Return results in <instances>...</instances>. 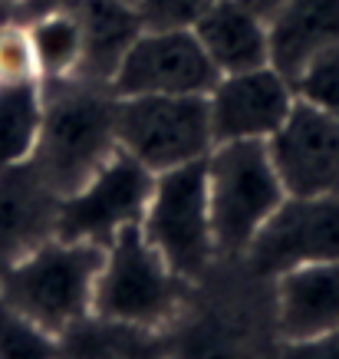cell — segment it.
Segmentation results:
<instances>
[{"mask_svg":"<svg viewBox=\"0 0 339 359\" xmlns=\"http://www.w3.org/2000/svg\"><path fill=\"white\" fill-rule=\"evenodd\" d=\"M198 43L221 76L270 66L267 53V23L257 20L237 0H218L201 20L191 27Z\"/></svg>","mask_w":339,"mask_h":359,"instance_id":"cell-16","label":"cell"},{"mask_svg":"<svg viewBox=\"0 0 339 359\" xmlns=\"http://www.w3.org/2000/svg\"><path fill=\"white\" fill-rule=\"evenodd\" d=\"M155 175L139 158L116 149L86 185L66 195L56 215V241H89L109 248L112 238L125 224L142 221L145 205L152 198Z\"/></svg>","mask_w":339,"mask_h":359,"instance_id":"cell-7","label":"cell"},{"mask_svg":"<svg viewBox=\"0 0 339 359\" xmlns=\"http://www.w3.org/2000/svg\"><path fill=\"white\" fill-rule=\"evenodd\" d=\"M218 0H139L145 30H191Z\"/></svg>","mask_w":339,"mask_h":359,"instance_id":"cell-22","label":"cell"},{"mask_svg":"<svg viewBox=\"0 0 339 359\" xmlns=\"http://www.w3.org/2000/svg\"><path fill=\"white\" fill-rule=\"evenodd\" d=\"M60 201L33 162L0 165V273L56 238Z\"/></svg>","mask_w":339,"mask_h":359,"instance_id":"cell-12","label":"cell"},{"mask_svg":"<svg viewBox=\"0 0 339 359\" xmlns=\"http://www.w3.org/2000/svg\"><path fill=\"white\" fill-rule=\"evenodd\" d=\"M43 126V83L17 79L0 83V165H20L33 158Z\"/></svg>","mask_w":339,"mask_h":359,"instance_id":"cell-18","label":"cell"},{"mask_svg":"<svg viewBox=\"0 0 339 359\" xmlns=\"http://www.w3.org/2000/svg\"><path fill=\"white\" fill-rule=\"evenodd\" d=\"M284 198L267 139L221 142L208 152V208L218 254H244Z\"/></svg>","mask_w":339,"mask_h":359,"instance_id":"cell-3","label":"cell"},{"mask_svg":"<svg viewBox=\"0 0 339 359\" xmlns=\"http://www.w3.org/2000/svg\"><path fill=\"white\" fill-rule=\"evenodd\" d=\"M221 73L191 30H142L109 89L129 96H208Z\"/></svg>","mask_w":339,"mask_h":359,"instance_id":"cell-9","label":"cell"},{"mask_svg":"<svg viewBox=\"0 0 339 359\" xmlns=\"http://www.w3.org/2000/svg\"><path fill=\"white\" fill-rule=\"evenodd\" d=\"M267 152L286 195H339V122L296 99L284 126L267 139Z\"/></svg>","mask_w":339,"mask_h":359,"instance_id":"cell-10","label":"cell"},{"mask_svg":"<svg viewBox=\"0 0 339 359\" xmlns=\"http://www.w3.org/2000/svg\"><path fill=\"white\" fill-rule=\"evenodd\" d=\"M17 79H40V73L27 27L7 23L0 27V83H17Z\"/></svg>","mask_w":339,"mask_h":359,"instance_id":"cell-23","label":"cell"},{"mask_svg":"<svg viewBox=\"0 0 339 359\" xmlns=\"http://www.w3.org/2000/svg\"><path fill=\"white\" fill-rule=\"evenodd\" d=\"M76 17L79 33H83L76 79L109 86L132 43L142 36V13L129 0H83Z\"/></svg>","mask_w":339,"mask_h":359,"instance_id":"cell-15","label":"cell"},{"mask_svg":"<svg viewBox=\"0 0 339 359\" xmlns=\"http://www.w3.org/2000/svg\"><path fill=\"white\" fill-rule=\"evenodd\" d=\"M339 43V0H286L267 23L270 69L293 86L319 53Z\"/></svg>","mask_w":339,"mask_h":359,"instance_id":"cell-13","label":"cell"},{"mask_svg":"<svg viewBox=\"0 0 339 359\" xmlns=\"http://www.w3.org/2000/svg\"><path fill=\"white\" fill-rule=\"evenodd\" d=\"M106 248L89 241H46L0 273V297L46 333H63L92 310Z\"/></svg>","mask_w":339,"mask_h":359,"instance_id":"cell-2","label":"cell"},{"mask_svg":"<svg viewBox=\"0 0 339 359\" xmlns=\"http://www.w3.org/2000/svg\"><path fill=\"white\" fill-rule=\"evenodd\" d=\"M142 234L181 280L208 271L214 248L208 208V155L155 175L152 198L142 215Z\"/></svg>","mask_w":339,"mask_h":359,"instance_id":"cell-4","label":"cell"},{"mask_svg":"<svg viewBox=\"0 0 339 359\" xmlns=\"http://www.w3.org/2000/svg\"><path fill=\"white\" fill-rule=\"evenodd\" d=\"M129 4H135V7H139V0H129Z\"/></svg>","mask_w":339,"mask_h":359,"instance_id":"cell-28","label":"cell"},{"mask_svg":"<svg viewBox=\"0 0 339 359\" xmlns=\"http://www.w3.org/2000/svg\"><path fill=\"white\" fill-rule=\"evenodd\" d=\"M241 7H247V11L257 17V20H263V23H270L277 17V11L284 7L286 0H237Z\"/></svg>","mask_w":339,"mask_h":359,"instance_id":"cell-26","label":"cell"},{"mask_svg":"<svg viewBox=\"0 0 339 359\" xmlns=\"http://www.w3.org/2000/svg\"><path fill=\"white\" fill-rule=\"evenodd\" d=\"M0 4H13V0H0Z\"/></svg>","mask_w":339,"mask_h":359,"instance_id":"cell-27","label":"cell"},{"mask_svg":"<svg viewBox=\"0 0 339 359\" xmlns=\"http://www.w3.org/2000/svg\"><path fill=\"white\" fill-rule=\"evenodd\" d=\"M0 359H60L53 333L13 310L0 297Z\"/></svg>","mask_w":339,"mask_h":359,"instance_id":"cell-20","label":"cell"},{"mask_svg":"<svg viewBox=\"0 0 339 359\" xmlns=\"http://www.w3.org/2000/svg\"><path fill=\"white\" fill-rule=\"evenodd\" d=\"M63 359H162L165 343L155 327H139L112 316H79L60 333Z\"/></svg>","mask_w":339,"mask_h":359,"instance_id":"cell-17","label":"cell"},{"mask_svg":"<svg viewBox=\"0 0 339 359\" xmlns=\"http://www.w3.org/2000/svg\"><path fill=\"white\" fill-rule=\"evenodd\" d=\"M181 277L172 273L165 257L145 241L142 224H125L106 248V261L96 277L92 310L99 316L158 327L175 313L181 300Z\"/></svg>","mask_w":339,"mask_h":359,"instance_id":"cell-6","label":"cell"},{"mask_svg":"<svg viewBox=\"0 0 339 359\" xmlns=\"http://www.w3.org/2000/svg\"><path fill=\"white\" fill-rule=\"evenodd\" d=\"M17 4L27 13V20L50 17V13H76L83 7V0H17Z\"/></svg>","mask_w":339,"mask_h":359,"instance_id":"cell-25","label":"cell"},{"mask_svg":"<svg viewBox=\"0 0 339 359\" xmlns=\"http://www.w3.org/2000/svg\"><path fill=\"white\" fill-rule=\"evenodd\" d=\"M36 60L40 83H56V79H73L83 56V33H79L76 13H50L27 23Z\"/></svg>","mask_w":339,"mask_h":359,"instance_id":"cell-19","label":"cell"},{"mask_svg":"<svg viewBox=\"0 0 339 359\" xmlns=\"http://www.w3.org/2000/svg\"><path fill=\"white\" fill-rule=\"evenodd\" d=\"M277 330L284 343L339 330V257L280 273Z\"/></svg>","mask_w":339,"mask_h":359,"instance_id":"cell-14","label":"cell"},{"mask_svg":"<svg viewBox=\"0 0 339 359\" xmlns=\"http://www.w3.org/2000/svg\"><path fill=\"white\" fill-rule=\"evenodd\" d=\"M247 264L261 277L339 257V195H286L247 244Z\"/></svg>","mask_w":339,"mask_h":359,"instance_id":"cell-8","label":"cell"},{"mask_svg":"<svg viewBox=\"0 0 339 359\" xmlns=\"http://www.w3.org/2000/svg\"><path fill=\"white\" fill-rule=\"evenodd\" d=\"M293 102V86L270 66L221 76L208 93L214 145L241 139H270L290 116Z\"/></svg>","mask_w":339,"mask_h":359,"instance_id":"cell-11","label":"cell"},{"mask_svg":"<svg viewBox=\"0 0 339 359\" xmlns=\"http://www.w3.org/2000/svg\"><path fill=\"white\" fill-rule=\"evenodd\" d=\"M116 106L112 89L86 79L43 83V126L30 162L60 198L79 191L116 155Z\"/></svg>","mask_w":339,"mask_h":359,"instance_id":"cell-1","label":"cell"},{"mask_svg":"<svg viewBox=\"0 0 339 359\" xmlns=\"http://www.w3.org/2000/svg\"><path fill=\"white\" fill-rule=\"evenodd\" d=\"M116 142H119L122 152L139 158L152 175L198 162L214 149L208 96L119 99Z\"/></svg>","mask_w":339,"mask_h":359,"instance_id":"cell-5","label":"cell"},{"mask_svg":"<svg viewBox=\"0 0 339 359\" xmlns=\"http://www.w3.org/2000/svg\"><path fill=\"white\" fill-rule=\"evenodd\" d=\"M293 93L339 122V43L307 66V73L293 83Z\"/></svg>","mask_w":339,"mask_h":359,"instance_id":"cell-21","label":"cell"},{"mask_svg":"<svg viewBox=\"0 0 339 359\" xmlns=\"http://www.w3.org/2000/svg\"><path fill=\"white\" fill-rule=\"evenodd\" d=\"M280 359H339V330L310 339H286Z\"/></svg>","mask_w":339,"mask_h":359,"instance_id":"cell-24","label":"cell"}]
</instances>
